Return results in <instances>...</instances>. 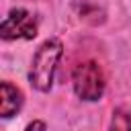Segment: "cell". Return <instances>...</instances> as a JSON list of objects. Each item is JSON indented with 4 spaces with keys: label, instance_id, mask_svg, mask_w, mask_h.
Instances as JSON below:
<instances>
[{
    "label": "cell",
    "instance_id": "6da1fadb",
    "mask_svg": "<svg viewBox=\"0 0 131 131\" xmlns=\"http://www.w3.org/2000/svg\"><path fill=\"white\" fill-rule=\"evenodd\" d=\"M61 53H63V45L59 39H47L37 49V53L33 57L31 72H29V80L37 90L47 92L51 88L53 74H55V68H57Z\"/></svg>",
    "mask_w": 131,
    "mask_h": 131
},
{
    "label": "cell",
    "instance_id": "7a4b0ae2",
    "mask_svg": "<svg viewBox=\"0 0 131 131\" xmlns=\"http://www.w3.org/2000/svg\"><path fill=\"white\" fill-rule=\"evenodd\" d=\"M74 90L82 100H98L104 92V74L96 61H82L76 66L74 76Z\"/></svg>",
    "mask_w": 131,
    "mask_h": 131
},
{
    "label": "cell",
    "instance_id": "3957f363",
    "mask_svg": "<svg viewBox=\"0 0 131 131\" xmlns=\"http://www.w3.org/2000/svg\"><path fill=\"white\" fill-rule=\"evenodd\" d=\"M37 35V23L35 18L23 10H10V14L2 20V37L4 39H33Z\"/></svg>",
    "mask_w": 131,
    "mask_h": 131
},
{
    "label": "cell",
    "instance_id": "277c9868",
    "mask_svg": "<svg viewBox=\"0 0 131 131\" xmlns=\"http://www.w3.org/2000/svg\"><path fill=\"white\" fill-rule=\"evenodd\" d=\"M23 104V94L16 86H12L10 82H2V92H0V115L12 117Z\"/></svg>",
    "mask_w": 131,
    "mask_h": 131
},
{
    "label": "cell",
    "instance_id": "5b68a950",
    "mask_svg": "<svg viewBox=\"0 0 131 131\" xmlns=\"http://www.w3.org/2000/svg\"><path fill=\"white\" fill-rule=\"evenodd\" d=\"M113 127L115 129H131V117L125 115L123 111H117L113 117Z\"/></svg>",
    "mask_w": 131,
    "mask_h": 131
},
{
    "label": "cell",
    "instance_id": "8992f818",
    "mask_svg": "<svg viewBox=\"0 0 131 131\" xmlns=\"http://www.w3.org/2000/svg\"><path fill=\"white\" fill-rule=\"evenodd\" d=\"M27 129H45V123H31Z\"/></svg>",
    "mask_w": 131,
    "mask_h": 131
}]
</instances>
